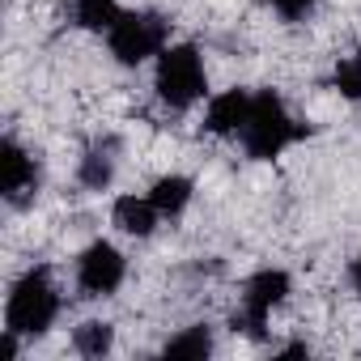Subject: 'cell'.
Returning <instances> with one entry per match:
<instances>
[{
	"mask_svg": "<svg viewBox=\"0 0 361 361\" xmlns=\"http://www.w3.org/2000/svg\"><path fill=\"white\" fill-rule=\"evenodd\" d=\"M56 314H60V293L47 268H30L5 302V327L13 336H43L56 323Z\"/></svg>",
	"mask_w": 361,
	"mask_h": 361,
	"instance_id": "cell-2",
	"label": "cell"
},
{
	"mask_svg": "<svg viewBox=\"0 0 361 361\" xmlns=\"http://www.w3.org/2000/svg\"><path fill=\"white\" fill-rule=\"evenodd\" d=\"M161 353L170 361H200V357L213 353V336H209V327H188V331H178L174 340H166Z\"/></svg>",
	"mask_w": 361,
	"mask_h": 361,
	"instance_id": "cell-11",
	"label": "cell"
},
{
	"mask_svg": "<svg viewBox=\"0 0 361 361\" xmlns=\"http://www.w3.org/2000/svg\"><path fill=\"white\" fill-rule=\"evenodd\" d=\"M251 98L247 90H226L217 98H209V111H204V128L213 136H243L247 128V115H251Z\"/></svg>",
	"mask_w": 361,
	"mask_h": 361,
	"instance_id": "cell-7",
	"label": "cell"
},
{
	"mask_svg": "<svg viewBox=\"0 0 361 361\" xmlns=\"http://www.w3.org/2000/svg\"><path fill=\"white\" fill-rule=\"evenodd\" d=\"M73 344H77V353H85V357H102V353H111V344H115V331H111V323H81L77 331H73Z\"/></svg>",
	"mask_w": 361,
	"mask_h": 361,
	"instance_id": "cell-12",
	"label": "cell"
},
{
	"mask_svg": "<svg viewBox=\"0 0 361 361\" xmlns=\"http://www.w3.org/2000/svg\"><path fill=\"white\" fill-rule=\"evenodd\" d=\"M123 276H128V264L111 243H90L77 259V285L90 298H111L123 285Z\"/></svg>",
	"mask_w": 361,
	"mask_h": 361,
	"instance_id": "cell-6",
	"label": "cell"
},
{
	"mask_svg": "<svg viewBox=\"0 0 361 361\" xmlns=\"http://www.w3.org/2000/svg\"><path fill=\"white\" fill-rule=\"evenodd\" d=\"M30 183H35V161H30V153L9 136L5 145H0V188H5V196H22Z\"/></svg>",
	"mask_w": 361,
	"mask_h": 361,
	"instance_id": "cell-8",
	"label": "cell"
},
{
	"mask_svg": "<svg viewBox=\"0 0 361 361\" xmlns=\"http://www.w3.org/2000/svg\"><path fill=\"white\" fill-rule=\"evenodd\" d=\"M314 5H319V0H272V9H276L285 22H298V18H306Z\"/></svg>",
	"mask_w": 361,
	"mask_h": 361,
	"instance_id": "cell-16",
	"label": "cell"
},
{
	"mask_svg": "<svg viewBox=\"0 0 361 361\" xmlns=\"http://www.w3.org/2000/svg\"><path fill=\"white\" fill-rule=\"evenodd\" d=\"M348 281H353V289H357V298H361V259L353 264V272H348Z\"/></svg>",
	"mask_w": 361,
	"mask_h": 361,
	"instance_id": "cell-17",
	"label": "cell"
},
{
	"mask_svg": "<svg viewBox=\"0 0 361 361\" xmlns=\"http://www.w3.org/2000/svg\"><path fill=\"white\" fill-rule=\"evenodd\" d=\"M289 298V272L281 268H264L247 281V293H243V306L234 314V327H243L247 336H264L272 310Z\"/></svg>",
	"mask_w": 361,
	"mask_h": 361,
	"instance_id": "cell-5",
	"label": "cell"
},
{
	"mask_svg": "<svg viewBox=\"0 0 361 361\" xmlns=\"http://www.w3.org/2000/svg\"><path fill=\"white\" fill-rule=\"evenodd\" d=\"M111 174H115V161H111L102 149L85 153V161H81V183H85L90 192H102V188L111 183Z\"/></svg>",
	"mask_w": 361,
	"mask_h": 361,
	"instance_id": "cell-14",
	"label": "cell"
},
{
	"mask_svg": "<svg viewBox=\"0 0 361 361\" xmlns=\"http://www.w3.org/2000/svg\"><path fill=\"white\" fill-rule=\"evenodd\" d=\"M192 192H196V188H192L188 174H161L157 183L149 188V200L157 204L161 217H178V213L192 204Z\"/></svg>",
	"mask_w": 361,
	"mask_h": 361,
	"instance_id": "cell-10",
	"label": "cell"
},
{
	"mask_svg": "<svg viewBox=\"0 0 361 361\" xmlns=\"http://www.w3.org/2000/svg\"><path fill=\"white\" fill-rule=\"evenodd\" d=\"M306 136V128L289 115V106L281 102V94L272 90H259L251 98V115H247V128H243V145L255 161H272L281 157L289 145H298Z\"/></svg>",
	"mask_w": 361,
	"mask_h": 361,
	"instance_id": "cell-1",
	"label": "cell"
},
{
	"mask_svg": "<svg viewBox=\"0 0 361 361\" xmlns=\"http://www.w3.org/2000/svg\"><path fill=\"white\" fill-rule=\"evenodd\" d=\"M331 85L344 94V98H361V56H344L340 64H336V73H331Z\"/></svg>",
	"mask_w": 361,
	"mask_h": 361,
	"instance_id": "cell-15",
	"label": "cell"
},
{
	"mask_svg": "<svg viewBox=\"0 0 361 361\" xmlns=\"http://www.w3.org/2000/svg\"><path fill=\"white\" fill-rule=\"evenodd\" d=\"M119 18V5L115 0H77V22L85 30H111Z\"/></svg>",
	"mask_w": 361,
	"mask_h": 361,
	"instance_id": "cell-13",
	"label": "cell"
},
{
	"mask_svg": "<svg viewBox=\"0 0 361 361\" xmlns=\"http://www.w3.org/2000/svg\"><path fill=\"white\" fill-rule=\"evenodd\" d=\"M157 204L149 200V196H119L115 200V226L123 230V234H132V238H149L153 230H157Z\"/></svg>",
	"mask_w": 361,
	"mask_h": 361,
	"instance_id": "cell-9",
	"label": "cell"
},
{
	"mask_svg": "<svg viewBox=\"0 0 361 361\" xmlns=\"http://www.w3.org/2000/svg\"><path fill=\"white\" fill-rule=\"evenodd\" d=\"M153 85H157V98L174 111H183L192 102L204 98L209 90V77H204V60L192 43H174L157 56V73H153Z\"/></svg>",
	"mask_w": 361,
	"mask_h": 361,
	"instance_id": "cell-3",
	"label": "cell"
},
{
	"mask_svg": "<svg viewBox=\"0 0 361 361\" xmlns=\"http://www.w3.org/2000/svg\"><path fill=\"white\" fill-rule=\"evenodd\" d=\"M106 43H111V56L119 64L136 68L149 56L166 51V22L157 13H119L115 26L106 30Z\"/></svg>",
	"mask_w": 361,
	"mask_h": 361,
	"instance_id": "cell-4",
	"label": "cell"
}]
</instances>
